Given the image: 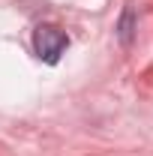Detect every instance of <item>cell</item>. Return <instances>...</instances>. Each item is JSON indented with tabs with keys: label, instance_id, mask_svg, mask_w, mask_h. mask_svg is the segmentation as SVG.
I'll use <instances>...</instances> for the list:
<instances>
[{
	"label": "cell",
	"instance_id": "1",
	"mask_svg": "<svg viewBox=\"0 0 153 156\" xmlns=\"http://www.w3.org/2000/svg\"><path fill=\"white\" fill-rule=\"evenodd\" d=\"M66 45H69V36L54 24H39L33 33V48L45 63H57L60 54L66 51Z\"/></svg>",
	"mask_w": 153,
	"mask_h": 156
},
{
	"label": "cell",
	"instance_id": "2",
	"mask_svg": "<svg viewBox=\"0 0 153 156\" xmlns=\"http://www.w3.org/2000/svg\"><path fill=\"white\" fill-rule=\"evenodd\" d=\"M129 27H132V12H126V18H123V27H120V36H123V42H129V33H132Z\"/></svg>",
	"mask_w": 153,
	"mask_h": 156
}]
</instances>
